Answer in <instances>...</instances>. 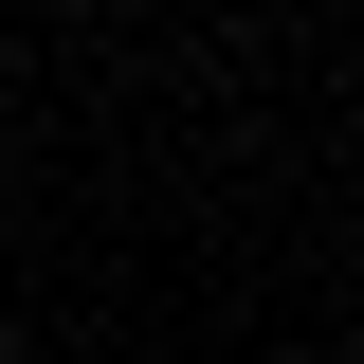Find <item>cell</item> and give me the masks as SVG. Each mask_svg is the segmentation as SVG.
<instances>
[{
	"label": "cell",
	"instance_id": "obj_1",
	"mask_svg": "<svg viewBox=\"0 0 364 364\" xmlns=\"http://www.w3.org/2000/svg\"><path fill=\"white\" fill-rule=\"evenodd\" d=\"M37 18H109V0H37Z\"/></svg>",
	"mask_w": 364,
	"mask_h": 364
},
{
	"label": "cell",
	"instance_id": "obj_2",
	"mask_svg": "<svg viewBox=\"0 0 364 364\" xmlns=\"http://www.w3.org/2000/svg\"><path fill=\"white\" fill-rule=\"evenodd\" d=\"M291 364H328V346H291Z\"/></svg>",
	"mask_w": 364,
	"mask_h": 364
}]
</instances>
